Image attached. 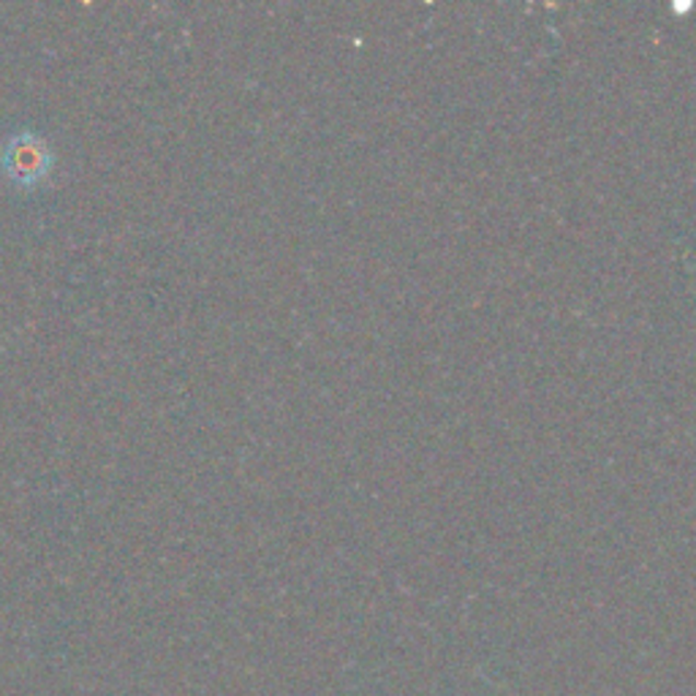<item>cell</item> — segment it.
<instances>
[{
	"label": "cell",
	"instance_id": "6da1fadb",
	"mask_svg": "<svg viewBox=\"0 0 696 696\" xmlns=\"http://www.w3.org/2000/svg\"><path fill=\"white\" fill-rule=\"evenodd\" d=\"M31 139H16L14 148H9V153H5V164H9V172L14 177H20V180H31V177H42L44 172V150L42 144L33 142Z\"/></svg>",
	"mask_w": 696,
	"mask_h": 696
}]
</instances>
